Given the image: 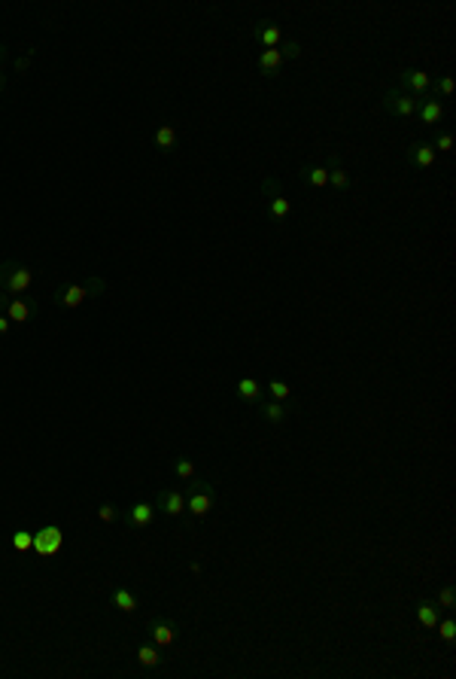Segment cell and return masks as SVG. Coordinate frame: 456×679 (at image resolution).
I'll return each mask as SVG.
<instances>
[{
    "label": "cell",
    "mask_w": 456,
    "mask_h": 679,
    "mask_svg": "<svg viewBox=\"0 0 456 679\" xmlns=\"http://www.w3.org/2000/svg\"><path fill=\"white\" fill-rule=\"evenodd\" d=\"M414 116L423 122V126H429V128H435V126H441V119H444V104L438 101V95L435 92H429V95H423V98H417V113Z\"/></svg>",
    "instance_id": "12"
},
{
    "label": "cell",
    "mask_w": 456,
    "mask_h": 679,
    "mask_svg": "<svg viewBox=\"0 0 456 679\" xmlns=\"http://www.w3.org/2000/svg\"><path fill=\"white\" fill-rule=\"evenodd\" d=\"M435 158H438V153L429 146V141H414L405 150V162L420 168V171H429V168L435 165Z\"/></svg>",
    "instance_id": "14"
},
{
    "label": "cell",
    "mask_w": 456,
    "mask_h": 679,
    "mask_svg": "<svg viewBox=\"0 0 456 679\" xmlns=\"http://www.w3.org/2000/svg\"><path fill=\"white\" fill-rule=\"evenodd\" d=\"M398 88L414 98H423L432 92V76L426 71H420V67H402L398 71Z\"/></svg>",
    "instance_id": "8"
},
{
    "label": "cell",
    "mask_w": 456,
    "mask_h": 679,
    "mask_svg": "<svg viewBox=\"0 0 456 679\" xmlns=\"http://www.w3.org/2000/svg\"><path fill=\"white\" fill-rule=\"evenodd\" d=\"M299 180L304 186H311V189H328V171H326V165H314V162H307L299 168Z\"/></svg>",
    "instance_id": "19"
},
{
    "label": "cell",
    "mask_w": 456,
    "mask_h": 679,
    "mask_svg": "<svg viewBox=\"0 0 456 679\" xmlns=\"http://www.w3.org/2000/svg\"><path fill=\"white\" fill-rule=\"evenodd\" d=\"M265 396L268 399H277V402H289L292 399V387L286 381H280V378H274L265 384Z\"/></svg>",
    "instance_id": "24"
},
{
    "label": "cell",
    "mask_w": 456,
    "mask_h": 679,
    "mask_svg": "<svg viewBox=\"0 0 456 679\" xmlns=\"http://www.w3.org/2000/svg\"><path fill=\"white\" fill-rule=\"evenodd\" d=\"M64 546V534L58 524H46L40 527L37 534H33V551L40 554V558H52V554H58Z\"/></svg>",
    "instance_id": "9"
},
{
    "label": "cell",
    "mask_w": 456,
    "mask_h": 679,
    "mask_svg": "<svg viewBox=\"0 0 456 679\" xmlns=\"http://www.w3.org/2000/svg\"><path fill=\"white\" fill-rule=\"evenodd\" d=\"M155 512H165L170 518H180V515H186V494H182L180 488H162L155 494Z\"/></svg>",
    "instance_id": "10"
},
{
    "label": "cell",
    "mask_w": 456,
    "mask_h": 679,
    "mask_svg": "<svg viewBox=\"0 0 456 679\" xmlns=\"http://www.w3.org/2000/svg\"><path fill=\"white\" fill-rule=\"evenodd\" d=\"M234 396L247 405H259L261 399H265V384H261L259 378H241L234 384Z\"/></svg>",
    "instance_id": "17"
},
{
    "label": "cell",
    "mask_w": 456,
    "mask_h": 679,
    "mask_svg": "<svg viewBox=\"0 0 456 679\" xmlns=\"http://www.w3.org/2000/svg\"><path fill=\"white\" fill-rule=\"evenodd\" d=\"M31 284H33V268L31 265L16 262V259L0 262V290H4V292L21 296V292L31 290Z\"/></svg>",
    "instance_id": "3"
},
{
    "label": "cell",
    "mask_w": 456,
    "mask_h": 679,
    "mask_svg": "<svg viewBox=\"0 0 456 679\" xmlns=\"http://www.w3.org/2000/svg\"><path fill=\"white\" fill-rule=\"evenodd\" d=\"M435 603H438L441 613H453V609H456V588H453V585H444L441 591H438V597H435Z\"/></svg>",
    "instance_id": "27"
},
{
    "label": "cell",
    "mask_w": 456,
    "mask_h": 679,
    "mask_svg": "<svg viewBox=\"0 0 456 679\" xmlns=\"http://www.w3.org/2000/svg\"><path fill=\"white\" fill-rule=\"evenodd\" d=\"M435 628H438V637L447 643V646H453V643H456V618H453V613H447L444 618H438Z\"/></svg>",
    "instance_id": "26"
},
{
    "label": "cell",
    "mask_w": 456,
    "mask_h": 679,
    "mask_svg": "<svg viewBox=\"0 0 456 679\" xmlns=\"http://www.w3.org/2000/svg\"><path fill=\"white\" fill-rule=\"evenodd\" d=\"M137 664L146 667V670H155V667H162V664H165L162 646H155L152 640H150V643H140V646H137Z\"/></svg>",
    "instance_id": "20"
},
{
    "label": "cell",
    "mask_w": 456,
    "mask_h": 679,
    "mask_svg": "<svg viewBox=\"0 0 456 679\" xmlns=\"http://www.w3.org/2000/svg\"><path fill=\"white\" fill-rule=\"evenodd\" d=\"M277 49H280V55H283L286 61H289V58H301V43H299V40H292V37H289V40L283 37V43H280Z\"/></svg>",
    "instance_id": "31"
},
{
    "label": "cell",
    "mask_w": 456,
    "mask_h": 679,
    "mask_svg": "<svg viewBox=\"0 0 456 679\" xmlns=\"http://www.w3.org/2000/svg\"><path fill=\"white\" fill-rule=\"evenodd\" d=\"M13 548L16 551L33 548V534H28V530H16V534H13Z\"/></svg>",
    "instance_id": "32"
},
{
    "label": "cell",
    "mask_w": 456,
    "mask_h": 679,
    "mask_svg": "<svg viewBox=\"0 0 456 679\" xmlns=\"http://www.w3.org/2000/svg\"><path fill=\"white\" fill-rule=\"evenodd\" d=\"M380 107L390 113V116H395V119H414L417 98L408 95V92H402L398 86H390V88L383 92V98H380Z\"/></svg>",
    "instance_id": "6"
},
{
    "label": "cell",
    "mask_w": 456,
    "mask_h": 679,
    "mask_svg": "<svg viewBox=\"0 0 456 679\" xmlns=\"http://www.w3.org/2000/svg\"><path fill=\"white\" fill-rule=\"evenodd\" d=\"M9 332H13V320H9V317H4V314H0V338H6Z\"/></svg>",
    "instance_id": "34"
},
{
    "label": "cell",
    "mask_w": 456,
    "mask_h": 679,
    "mask_svg": "<svg viewBox=\"0 0 456 679\" xmlns=\"http://www.w3.org/2000/svg\"><path fill=\"white\" fill-rule=\"evenodd\" d=\"M122 521L128 524L131 530H137V534H140V530H146V527L155 521V506L146 503V500H137V503H131V506L122 512Z\"/></svg>",
    "instance_id": "11"
},
{
    "label": "cell",
    "mask_w": 456,
    "mask_h": 679,
    "mask_svg": "<svg viewBox=\"0 0 456 679\" xmlns=\"http://www.w3.org/2000/svg\"><path fill=\"white\" fill-rule=\"evenodd\" d=\"M429 146H432L435 153H450V150H453V134H450L447 128H441V126H438L435 134H432Z\"/></svg>",
    "instance_id": "25"
},
{
    "label": "cell",
    "mask_w": 456,
    "mask_h": 679,
    "mask_svg": "<svg viewBox=\"0 0 456 679\" xmlns=\"http://www.w3.org/2000/svg\"><path fill=\"white\" fill-rule=\"evenodd\" d=\"M110 603L116 609H122V613H128V616L140 609V601H137L128 588H113V591H110Z\"/></svg>",
    "instance_id": "23"
},
{
    "label": "cell",
    "mask_w": 456,
    "mask_h": 679,
    "mask_svg": "<svg viewBox=\"0 0 456 679\" xmlns=\"http://www.w3.org/2000/svg\"><path fill=\"white\" fill-rule=\"evenodd\" d=\"M253 40L259 43L261 49H277L283 43V31L274 19H259L253 25Z\"/></svg>",
    "instance_id": "13"
},
{
    "label": "cell",
    "mask_w": 456,
    "mask_h": 679,
    "mask_svg": "<svg viewBox=\"0 0 456 679\" xmlns=\"http://www.w3.org/2000/svg\"><path fill=\"white\" fill-rule=\"evenodd\" d=\"M326 171H328V186H332L335 192H347L353 183H350V174L344 171V165H341V155L332 153L326 158Z\"/></svg>",
    "instance_id": "18"
},
{
    "label": "cell",
    "mask_w": 456,
    "mask_h": 679,
    "mask_svg": "<svg viewBox=\"0 0 456 679\" xmlns=\"http://www.w3.org/2000/svg\"><path fill=\"white\" fill-rule=\"evenodd\" d=\"M417 621L423 625L426 630H435V625H438V618H441V609H438V603L435 601H429V597H423V601L417 603Z\"/></svg>",
    "instance_id": "22"
},
{
    "label": "cell",
    "mask_w": 456,
    "mask_h": 679,
    "mask_svg": "<svg viewBox=\"0 0 456 679\" xmlns=\"http://www.w3.org/2000/svg\"><path fill=\"white\" fill-rule=\"evenodd\" d=\"M432 92L435 95H441V98H450L453 92H456V83H453V76L450 73H441L435 83H432Z\"/></svg>",
    "instance_id": "29"
},
{
    "label": "cell",
    "mask_w": 456,
    "mask_h": 679,
    "mask_svg": "<svg viewBox=\"0 0 456 679\" xmlns=\"http://www.w3.org/2000/svg\"><path fill=\"white\" fill-rule=\"evenodd\" d=\"M107 290V280L104 277H88L86 284H61L58 290L52 292V302L58 305V308H67V311H73L79 308L88 296H100V292Z\"/></svg>",
    "instance_id": "1"
},
{
    "label": "cell",
    "mask_w": 456,
    "mask_h": 679,
    "mask_svg": "<svg viewBox=\"0 0 456 679\" xmlns=\"http://www.w3.org/2000/svg\"><path fill=\"white\" fill-rule=\"evenodd\" d=\"M9 58V46H4V43H0V92H4V88H6V73H4V61Z\"/></svg>",
    "instance_id": "33"
},
{
    "label": "cell",
    "mask_w": 456,
    "mask_h": 679,
    "mask_svg": "<svg viewBox=\"0 0 456 679\" xmlns=\"http://www.w3.org/2000/svg\"><path fill=\"white\" fill-rule=\"evenodd\" d=\"M0 314L9 317L13 323H28V320H33V317L40 314V302L31 299L28 292L13 296V292H4V290H0Z\"/></svg>",
    "instance_id": "4"
},
{
    "label": "cell",
    "mask_w": 456,
    "mask_h": 679,
    "mask_svg": "<svg viewBox=\"0 0 456 679\" xmlns=\"http://www.w3.org/2000/svg\"><path fill=\"white\" fill-rule=\"evenodd\" d=\"M146 637H150L155 646L170 649L180 640V625L174 618H167V616H152L150 625H146Z\"/></svg>",
    "instance_id": "7"
},
{
    "label": "cell",
    "mask_w": 456,
    "mask_h": 679,
    "mask_svg": "<svg viewBox=\"0 0 456 679\" xmlns=\"http://www.w3.org/2000/svg\"><path fill=\"white\" fill-rule=\"evenodd\" d=\"M28 67H31V58H28V55H25V58H16V71H19V73H25Z\"/></svg>",
    "instance_id": "35"
},
{
    "label": "cell",
    "mask_w": 456,
    "mask_h": 679,
    "mask_svg": "<svg viewBox=\"0 0 456 679\" xmlns=\"http://www.w3.org/2000/svg\"><path fill=\"white\" fill-rule=\"evenodd\" d=\"M283 64H286V58L280 55V49H261L259 58H256L259 73L268 76V79H277V76L283 73Z\"/></svg>",
    "instance_id": "16"
},
{
    "label": "cell",
    "mask_w": 456,
    "mask_h": 679,
    "mask_svg": "<svg viewBox=\"0 0 456 679\" xmlns=\"http://www.w3.org/2000/svg\"><path fill=\"white\" fill-rule=\"evenodd\" d=\"M182 494H186V512L192 518H207L216 509V500H219V494H216L213 484L198 479V475H195V479H189V488Z\"/></svg>",
    "instance_id": "2"
},
{
    "label": "cell",
    "mask_w": 456,
    "mask_h": 679,
    "mask_svg": "<svg viewBox=\"0 0 456 679\" xmlns=\"http://www.w3.org/2000/svg\"><path fill=\"white\" fill-rule=\"evenodd\" d=\"M259 417L261 421H268V424H274V427H280V424H286L289 421V414H292V409H289V402H277V399H261L259 405Z\"/></svg>",
    "instance_id": "15"
},
{
    "label": "cell",
    "mask_w": 456,
    "mask_h": 679,
    "mask_svg": "<svg viewBox=\"0 0 456 679\" xmlns=\"http://www.w3.org/2000/svg\"><path fill=\"white\" fill-rule=\"evenodd\" d=\"M155 150L162 153V155H170V153H177V131L170 122H162V126L155 128Z\"/></svg>",
    "instance_id": "21"
},
{
    "label": "cell",
    "mask_w": 456,
    "mask_h": 679,
    "mask_svg": "<svg viewBox=\"0 0 456 679\" xmlns=\"http://www.w3.org/2000/svg\"><path fill=\"white\" fill-rule=\"evenodd\" d=\"M122 512L125 509H119L116 503H104L98 509V521H104V524H113V521H122Z\"/></svg>",
    "instance_id": "30"
},
{
    "label": "cell",
    "mask_w": 456,
    "mask_h": 679,
    "mask_svg": "<svg viewBox=\"0 0 456 679\" xmlns=\"http://www.w3.org/2000/svg\"><path fill=\"white\" fill-rule=\"evenodd\" d=\"M174 472H177L180 481H189V479H195V463H192V457L180 454V457L174 460Z\"/></svg>",
    "instance_id": "28"
},
{
    "label": "cell",
    "mask_w": 456,
    "mask_h": 679,
    "mask_svg": "<svg viewBox=\"0 0 456 679\" xmlns=\"http://www.w3.org/2000/svg\"><path fill=\"white\" fill-rule=\"evenodd\" d=\"M261 192H265V201H268V217L274 223H286L292 217V201L283 195L280 180L277 177H265V180H261Z\"/></svg>",
    "instance_id": "5"
}]
</instances>
